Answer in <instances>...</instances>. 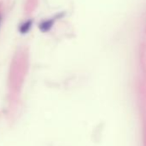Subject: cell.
Listing matches in <instances>:
<instances>
[{
    "label": "cell",
    "instance_id": "obj_1",
    "mask_svg": "<svg viewBox=\"0 0 146 146\" xmlns=\"http://www.w3.org/2000/svg\"><path fill=\"white\" fill-rule=\"evenodd\" d=\"M52 25H53V20H46V21H44L43 23H41L39 25V28L41 31L46 32L49 29H51Z\"/></svg>",
    "mask_w": 146,
    "mask_h": 146
},
{
    "label": "cell",
    "instance_id": "obj_2",
    "mask_svg": "<svg viewBox=\"0 0 146 146\" xmlns=\"http://www.w3.org/2000/svg\"><path fill=\"white\" fill-rule=\"evenodd\" d=\"M32 26V21L29 20L26 23H24L23 24H22V26L20 27V32L23 33V34H25L27 32H29V30L30 29Z\"/></svg>",
    "mask_w": 146,
    "mask_h": 146
}]
</instances>
